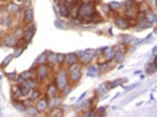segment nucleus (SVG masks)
Segmentation results:
<instances>
[{
	"label": "nucleus",
	"mask_w": 157,
	"mask_h": 117,
	"mask_svg": "<svg viewBox=\"0 0 157 117\" xmlns=\"http://www.w3.org/2000/svg\"><path fill=\"white\" fill-rule=\"evenodd\" d=\"M151 26H152V24L148 22L145 18H144V19H141V20H138V27H140L141 30H142V29H149Z\"/></svg>",
	"instance_id": "19"
},
{
	"label": "nucleus",
	"mask_w": 157,
	"mask_h": 117,
	"mask_svg": "<svg viewBox=\"0 0 157 117\" xmlns=\"http://www.w3.org/2000/svg\"><path fill=\"white\" fill-rule=\"evenodd\" d=\"M106 49H107V47H101L99 50H98V53H99V54H104V53H105V50H106Z\"/></svg>",
	"instance_id": "47"
},
{
	"label": "nucleus",
	"mask_w": 157,
	"mask_h": 117,
	"mask_svg": "<svg viewBox=\"0 0 157 117\" xmlns=\"http://www.w3.org/2000/svg\"><path fill=\"white\" fill-rule=\"evenodd\" d=\"M63 116V111L60 108H53V112H51V117H62Z\"/></svg>",
	"instance_id": "20"
},
{
	"label": "nucleus",
	"mask_w": 157,
	"mask_h": 117,
	"mask_svg": "<svg viewBox=\"0 0 157 117\" xmlns=\"http://www.w3.org/2000/svg\"><path fill=\"white\" fill-rule=\"evenodd\" d=\"M107 90H110L109 86H107V83H101L99 88H98V92H99V94H104V93H106Z\"/></svg>",
	"instance_id": "31"
},
{
	"label": "nucleus",
	"mask_w": 157,
	"mask_h": 117,
	"mask_svg": "<svg viewBox=\"0 0 157 117\" xmlns=\"http://www.w3.org/2000/svg\"><path fill=\"white\" fill-rule=\"evenodd\" d=\"M0 46H1V42H0Z\"/></svg>",
	"instance_id": "52"
},
{
	"label": "nucleus",
	"mask_w": 157,
	"mask_h": 117,
	"mask_svg": "<svg viewBox=\"0 0 157 117\" xmlns=\"http://www.w3.org/2000/svg\"><path fill=\"white\" fill-rule=\"evenodd\" d=\"M124 58H125V51L124 50H116L113 59L116 61V62H118V63H121V62L124 61Z\"/></svg>",
	"instance_id": "12"
},
{
	"label": "nucleus",
	"mask_w": 157,
	"mask_h": 117,
	"mask_svg": "<svg viewBox=\"0 0 157 117\" xmlns=\"http://www.w3.org/2000/svg\"><path fill=\"white\" fill-rule=\"evenodd\" d=\"M13 105H15V108H16V109H18L19 112H24V111H26V108H27L22 101H16V100H15V102H13Z\"/></svg>",
	"instance_id": "24"
},
{
	"label": "nucleus",
	"mask_w": 157,
	"mask_h": 117,
	"mask_svg": "<svg viewBox=\"0 0 157 117\" xmlns=\"http://www.w3.org/2000/svg\"><path fill=\"white\" fill-rule=\"evenodd\" d=\"M93 116H97V113H95V111H89L85 113V117H93Z\"/></svg>",
	"instance_id": "41"
},
{
	"label": "nucleus",
	"mask_w": 157,
	"mask_h": 117,
	"mask_svg": "<svg viewBox=\"0 0 157 117\" xmlns=\"http://www.w3.org/2000/svg\"><path fill=\"white\" fill-rule=\"evenodd\" d=\"M85 96H86V93L83 92V94H81V96H79V98H78V100H77V102H81L82 100H83V97H85Z\"/></svg>",
	"instance_id": "46"
},
{
	"label": "nucleus",
	"mask_w": 157,
	"mask_h": 117,
	"mask_svg": "<svg viewBox=\"0 0 157 117\" xmlns=\"http://www.w3.org/2000/svg\"><path fill=\"white\" fill-rule=\"evenodd\" d=\"M34 20V11L32 10H28L27 12H26V16H24V22L27 23V24H30V23Z\"/></svg>",
	"instance_id": "17"
},
{
	"label": "nucleus",
	"mask_w": 157,
	"mask_h": 117,
	"mask_svg": "<svg viewBox=\"0 0 157 117\" xmlns=\"http://www.w3.org/2000/svg\"><path fill=\"white\" fill-rule=\"evenodd\" d=\"M132 41H133L132 35H125V36H124V43H125V44H129Z\"/></svg>",
	"instance_id": "37"
},
{
	"label": "nucleus",
	"mask_w": 157,
	"mask_h": 117,
	"mask_svg": "<svg viewBox=\"0 0 157 117\" xmlns=\"http://www.w3.org/2000/svg\"><path fill=\"white\" fill-rule=\"evenodd\" d=\"M105 112H106V108H104V106H101L99 109H98L95 113L98 114V116H105Z\"/></svg>",
	"instance_id": "38"
},
{
	"label": "nucleus",
	"mask_w": 157,
	"mask_h": 117,
	"mask_svg": "<svg viewBox=\"0 0 157 117\" xmlns=\"http://www.w3.org/2000/svg\"><path fill=\"white\" fill-rule=\"evenodd\" d=\"M35 31H36V29H35V26H30L28 29L24 31V35H23V38L26 39L27 42H30L32 39V36L35 35Z\"/></svg>",
	"instance_id": "8"
},
{
	"label": "nucleus",
	"mask_w": 157,
	"mask_h": 117,
	"mask_svg": "<svg viewBox=\"0 0 157 117\" xmlns=\"http://www.w3.org/2000/svg\"><path fill=\"white\" fill-rule=\"evenodd\" d=\"M81 76H82V71H81V65L78 63H72L70 65L69 67V71H67V77L71 79L72 82H78L81 79Z\"/></svg>",
	"instance_id": "2"
},
{
	"label": "nucleus",
	"mask_w": 157,
	"mask_h": 117,
	"mask_svg": "<svg viewBox=\"0 0 157 117\" xmlns=\"http://www.w3.org/2000/svg\"><path fill=\"white\" fill-rule=\"evenodd\" d=\"M16 76H18V73L16 71H13V73H10V74H7V77L10 79H16Z\"/></svg>",
	"instance_id": "44"
},
{
	"label": "nucleus",
	"mask_w": 157,
	"mask_h": 117,
	"mask_svg": "<svg viewBox=\"0 0 157 117\" xmlns=\"http://www.w3.org/2000/svg\"><path fill=\"white\" fill-rule=\"evenodd\" d=\"M57 82H55V85L58 86L59 89H63L65 86L67 85V71H59V73L57 74V79H55Z\"/></svg>",
	"instance_id": "3"
},
{
	"label": "nucleus",
	"mask_w": 157,
	"mask_h": 117,
	"mask_svg": "<svg viewBox=\"0 0 157 117\" xmlns=\"http://www.w3.org/2000/svg\"><path fill=\"white\" fill-rule=\"evenodd\" d=\"M114 53H116V49H112V47H107L104 53V57H105V61H112L114 57Z\"/></svg>",
	"instance_id": "13"
},
{
	"label": "nucleus",
	"mask_w": 157,
	"mask_h": 117,
	"mask_svg": "<svg viewBox=\"0 0 157 117\" xmlns=\"http://www.w3.org/2000/svg\"><path fill=\"white\" fill-rule=\"evenodd\" d=\"M3 26H4V27H7V26H10V19H8V18H6V19L3 20Z\"/></svg>",
	"instance_id": "45"
},
{
	"label": "nucleus",
	"mask_w": 157,
	"mask_h": 117,
	"mask_svg": "<svg viewBox=\"0 0 157 117\" xmlns=\"http://www.w3.org/2000/svg\"><path fill=\"white\" fill-rule=\"evenodd\" d=\"M34 76H35V73L32 71V70H28V71H24V73L20 74V77H23L24 79H30V78H32Z\"/></svg>",
	"instance_id": "30"
},
{
	"label": "nucleus",
	"mask_w": 157,
	"mask_h": 117,
	"mask_svg": "<svg viewBox=\"0 0 157 117\" xmlns=\"http://www.w3.org/2000/svg\"><path fill=\"white\" fill-rule=\"evenodd\" d=\"M23 50H24V49H23V47H19V49H18V50L15 51V54H13V57H19L20 54L23 53Z\"/></svg>",
	"instance_id": "43"
},
{
	"label": "nucleus",
	"mask_w": 157,
	"mask_h": 117,
	"mask_svg": "<svg viewBox=\"0 0 157 117\" xmlns=\"http://www.w3.org/2000/svg\"><path fill=\"white\" fill-rule=\"evenodd\" d=\"M65 3L66 4H72V3H75V0H65Z\"/></svg>",
	"instance_id": "48"
},
{
	"label": "nucleus",
	"mask_w": 157,
	"mask_h": 117,
	"mask_svg": "<svg viewBox=\"0 0 157 117\" xmlns=\"http://www.w3.org/2000/svg\"><path fill=\"white\" fill-rule=\"evenodd\" d=\"M18 1H19V3H22V1H24V0H18Z\"/></svg>",
	"instance_id": "51"
},
{
	"label": "nucleus",
	"mask_w": 157,
	"mask_h": 117,
	"mask_svg": "<svg viewBox=\"0 0 157 117\" xmlns=\"http://www.w3.org/2000/svg\"><path fill=\"white\" fill-rule=\"evenodd\" d=\"M145 19L151 23V24H153V23L156 22V14H153V12H145Z\"/></svg>",
	"instance_id": "18"
},
{
	"label": "nucleus",
	"mask_w": 157,
	"mask_h": 117,
	"mask_svg": "<svg viewBox=\"0 0 157 117\" xmlns=\"http://www.w3.org/2000/svg\"><path fill=\"white\" fill-rule=\"evenodd\" d=\"M57 92H58V86L55 85V83H51L47 88V93H46V94H47L48 98H51V97H55V96H57Z\"/></svg>",
	"instance_id": "11"
},
{
	"label": "nucleus",
	"mask_w": 157,
	"mask_h": 117,
	"mask_svg": "<svg viewBox=\"0 0 157 117\" xmlns=\"http://www.w3.org/2000/svg\"><path fill=\"white\" fill-rule=\"evenodd\" d=\"M109 67H110V63H109V61H106V63H102L99 67H98V69H99L101 71H107V70H109Z\"/></svg>",
	"instance_id": "34"
},
{
	"label": "nucleus",
	"mask_w": 157,
	"mask_h": 117,
	"mask_svg": "<svg viewBox=\"0 0 157 117\" xmlns=\"http://www.w3.org/2000/svg\"><path fill=\"white\" fill-rule=\"evenodd\" d=\"M12 58H13V54H11V55H8V57L4 58V61L1 62V67H6L7 65H8V63L11 62V59H12Z\"/></svg>",
	"instance_id": "33"
},
{
	"label": "nucleus",
	"mask_w": 157,
	"mask_h": 117,
	"mask_svg": "<svg viewBox=\"0 0 157 117\" xmlns=\"http://www.w3.org/2000/svg\"><path fill=\"white\" fill-rule=\"evenodd\" d=\"M91 1H94V0H83V3H91Z\"/></svg>",
	"instance_id": "50"
},
{
	"label": "nucleus",
	"mask_w": 157,
	"mask_h": 117,
	"mask_svg": "<svg viewBox=\"0 0 157 117\" xmlns=\"http://www.w3.org/2000/svg\"><path fill=\"white\" fill-rule=\"evenodd\" d=\"M54 24L57 26L58 29H65V26H63V23L60 22V20H55V23H54Z\"/></svg>",
	"instance_id": "42"
},
{
	"label": "nucleus",
	"mask_w": 157,
	"mask_h": 117,
	"mask_svg": "<svg viewBox=\"0 0 157 117\" xmlns=\"http://www.w3.org/2000/svg\"><path fill=\"white\" fill-rule=\"evenodd\" d=\"M122 83V79H116V81H113V82L107 83V86H109V89H113V88H117V86H119Z\"/></svg>",
	"instance_id": "32"
},
{
	"label": "nucleus",
	"mask_w": 157,
	"mask_h": 117,
	"mask_svg": "<svg viewBox=\"0 0 157 117\" xmlns=\"http://www.w3.org/2000/svg\"><path fill=\"white\" fill-rule=\"evenodd\" d=\"M20 89H22V96H28V94H30V92H31V90H32V89L30 88V86L27 85V83H26V82L23 83L22 86H20Z\"/></svg>",
	"instance_id": "23"
},
{
	"label": "nucleus",
	"mask_w": 157,
	"mask_h": 117,
	"mask_svg": "<svg viewBox=\"0 0 157 117\" xmlns=\"http://www.w3.org/2000/svg\"><path fill=\"white\" fill-rule=\"evenodd\" d=\"M98 66H93V65H91L90 67H89V71H87V76L89 77H97L98 76V73H99V71H98Z\"/></svg>",
	"instance_id": "16"
},
{
	"label": "nucleus",
	"mask_w": 157,
	"mask_h": 117,
	"mask_svg": "<svg viewBox=\"0 0 157 117\" xmlns=\"http://www.w3.org/2000/svg\"><path fill=\"white\" fill-rule=\"evenodd\" d=\"M46 61H47V51H44V53H42L40 55H39V57H38V59H36V62L42 65V63H44Z\"/></svg>",
	"instance_id": "27"
},
{
	"label": "nucleus",
	"mask_w": 157,
	"mask_h": 117,
	"mask_svg": "<svg viewBox=\"0 0 157 117\" xmlns=\"http://www.w3.org/2000/svg\"><path fill=\"white\" fill-rule=\"evenodd\" d=\"M119 7H121V3H118V1H112V3H109L110 11H117V10H119Z\"/></svg>",
	"instance_id": "28"
},
{
	"label": "nucleus",
	"mask_w": 157,
	"mask_h": 117,
	"mask_svg": "<svg viewBox=\"0 0 157 117\" xmlns=\"http://www.w3.org/2000/svg\"><path fill=\"white\" fill-rule=\"evenodd\" d=\"M57 62L58 63H63L65 62V54H57Z\"/></svg>",
	"instance_id": "36"
},
{
	"label": "nucleus",
	"mask_w": 157,
	"mask_h": 117,
	"mask_svg": "<svg viewBox=\"0 0 157 117\" xmlns=\"http://www.w3.org/2000/svg\"><path fill=\"white\" fill-rule=\"evenodd\" d=\"M65 62H67V63H69V66H70V65H72V63H77V62H78L77 54L70 53V54H67V55H65Z\"/></svg>",
	"instance_id": "10"
},
{
	"label": "nucleus",
	"mask_w": 157,
	"mask_h": 117,
	"mask_svg": "<svg viewBox=\"0 0 157 117\" xmlns=\"http://www.w3.org/2000/svg\"><path fill=\"white\" fill-rule=\"evenodd\" d=\"M94 12H95V7L91 3H83L82 6H79V8H78V16H81L83 20H85L86 18H89V16H91Z\"/></svg>",
	"instance_id": "1"
},
{
	"label": "nucleus",
	"mask_w": 157,
	"mask_h": 117,
	"mask_svg": "<svg viewBox=\"0 0 157 117\" xmlns=\"http://www.w3.org/2000/svg\"><path fill=\"white\" fill-rule=\"evenodd\" d=\"M4 44L10 46V47H16L19 44V42H18V38L15 35H6L4 36Z\"/></svg>",
	"instance_id": "5"
},
{
	"label": "nucleus",
	"mask_w": 157,
	"mask_h": 117,
	"mask_svg": "<svg viewBox=\"0 0 157 117\" xmlns=\"http://www.w3.org/2000/svg\"><path fill=\"white\" fill-rule=\"evenodd\" d=\"M138 86V83H133V85H130V86H125V92H130V90H133L134 88H137Z\"/></svg>",
	"instance_id": "40"
},
{
	"label": "nucleus",
	"mask_w": 157,
	"mask_h": 117,
	"mask_svg": "<svg viewBox=\"0 0 157 117\" xmlns=\"http://www.w3.org/2000/svg\"><path fill=\"white\" fill-rule=\"evenodd\" d=\"M15 81H16V82H18V85H19V86H22V85H23V83H24V82H26V79H24V78H23V77H20V76H19V77H18V78H16V79H15Z\"/></svg>",
	"instance_id": "39"
},
{
	"label": "nucleus",
	"mask_w": 157,
	"mask_h": 117,
	"mask_svg": "<svg viewBox=\"0 0 157 117\" xmlns=\"http://www.w3.org/2000/svg\"><path fill=\"white\" fill-rule=\"evenodd\" d=\"M26 113H27V116H38L39 114V111L36 109V108H34V106H28V108H26Z\"/></svg>",
	"instance_id": "15"
},
{
	"label": "nucleus",
	"mask_w": 157,
	"mask_h": 117,
	"mask_svg": "<svg viewBox=\"0 0 157 117\" xmlns=\"http://www.w3.org/2000/svg\"><path fill=\"white\" fill-rule=\"evenodd\" d=\"M156 51H157V49L153 47V50H152V54H153V55H156Z\"/></svg>",
	"instance_id": "49"
},
{
	"label": "nucleus",
	"mask_w": 157,
	"mask_h": 117,
	"mask_svg": "<svg viewBox=\"0 0 157 117\" xmlns=\"http://www.w3.org/2000/svg\"><path fill=\"white\" fill-rule=\"evenodd\" d=\"M15 35L16 36H19V38H23V35H24V30L23 29H16L15 30Z\"/></svg>",
	"instance_id": "35"
},
{
	"label": "nucleus",
	"mask_w": 157,
	"mask_h": 117,
	"mask_svg": "<svg viewBox=\"0 0 157 117\" xmlns=\"http://www.w3.org/2000/svg\"><path fill=\"white\" fill-rule=\"evenodd\" d=\"M47 76H48V67L46 66V65L42 63L38 69V78L44 79V78H47Z\"/></svg>",
	"instance_id": "7"
},
{
	"label": "nucleus",
	"mask_w": 157,
	"mask_h": 117,
	"mask_svg": "<svg viewBox=\"0 0 157 117\" xmlns=\"http://www.w3.org/2000/svg\"><path fill=\"white\" fill-rule=\"evenodd\" d=\"M59 104H60V98H58V97H51L50 102H48V106H51V108H57Z\"/></svg>",
	"instance_id": "22"
},
{
	"label": "nucleus",
	"mask_w": 157,
	"mask_h": 117,
	"mask_svg": "<svg viewBox=\"0 0 157 117\" xmlns=\"http://www.w3.org/2000/svg\"><path fill=\"white\" fill-rule=\"evenodd\" d=\"M19 8H20V7H19V6H16V4H8V7H7L8 12H11V14L18 12V11H19Z\"/></svg>",
	"instance_id": "29"
},
{
	"label": "nucleus",
	"mask_w": 157,
	"mask_h": 117,
	"mask_svg": "<svg viewBox=\"0 0 157 117\" xmlns=\"http://www.w3.org/2000/svg\"><path fill=\"white\" fill-rule=\"evenodd\" d=\"M59 15L62 16V18H69L70 16V8H69V4H62V6L59 7Z\"/></svg>",
	"instance_id": "9"
},
{
	"label": "nucleus",
	"mask_w": 157,
	"mask_h": 117,
	"mask_svg": "<svg viewBox=\"0 0 157 117\" xmlns=\"http://www.w3.org/2000/svg\"><path fill=\"white\" fill-rule=\"evenodd\" d=\"M47 58H48V62H50L51 65L57 63V54L55 53H47Z\"/></svg>",
	"instance_id": "25"
},
{
	"label": "nucleus",
	"mask_w": 157,
	"mask_h": 117,
	"mask_svg": "<svg viewBox=\"0 0 157 117\" xmlns=\"http://www.w3.org/2000/svg\"><path fill=\"white\" fill-rule=\"evenodd\" d=\"M137 12H138V7L137 6H132V7H126V18L129 19H133V18H137Z\"/></svg>",
	"instance_id": "6"
},
{
	"label": "nucleus",
	"mask_w": 157,
	"mask_h": 117,
	"mask_svg": "<svg viewBox=\"0 0 157 117\" xmlns=\"http://www.w3.org/2000/svg\"><path fill=\"white\" fill-rule=\"evenodd\" d=\"M28 96H30V100H31V101H34V100L39 98V96H40V92H38L36 89H34V90H31V92H30Z\"/></svg>",
	"instance_id": "26"
},
{
	"label": "nucleus",
	"mask_w": 157,
	"mask_h": 117,
	"mask_svg": "<svg viewBox=\"0 0 157 117\" xmlns=\"http://www.w3.org/2000/svg\"><path fill=\"white\" fill-rule=\"evenodd\" d=\"M47 108H48V102H47V100H46V98H42V100H39L38 106H36V109H38L39 112L46 111Z\"/></svg>",
	"instance_id": "14"
},
{
	"label": "nucleus",
	"mask_w": 157,
	"mask_h": 117,
	"mask_svg": "<svg viewBox=\"0 0 157 117\" xmlns=\"http://www.w3.org/2000/svg\"><path fill=\"white\" fill-rule=\"evenodd\" d=\"M114 23H116V26L118 27V29H121V30L129 29V26H130V23H129L128 18H124V16H118V18H116Z\"/></svg>",
	"instance_id": "4"
},
{
	"label": "nucleus",
	"mask_w": 157,
	"mask_h": 117,
	"mask_svg": "<svg viewBox=\"0 0 157 117\" xmlns=\"http://www.w3.org/2000/svg\"><path fill=\"white\" fill-rule=\"evenodd\" d=\"M20 96H22V89H20V86H19V88H13L12 89V98H13V101H15V100H18Z\"/></svg>",
	"instance_id": "21"
}]
</instances>
